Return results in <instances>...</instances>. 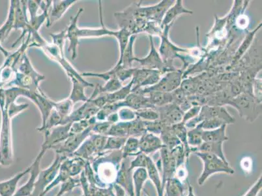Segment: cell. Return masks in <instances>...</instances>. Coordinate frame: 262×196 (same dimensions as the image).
<instances>
[{
  "label": "cell",
  "instance_id": "obj_23",
  "mask_svg": "<svg viewBox=\"0 0 262 196\" xmlns=\"http://www.w3.org/2000/svg\"><path fill=\"white\" fill-rule=\"evenodd\" d=\"M99 13L100 19H101V28H79V38H91V37H101L105 36H111L115 37L117 31L109 30L104 25L103 22V16H102V9L101 2L99 1Z\"/></svg>",
  "mask_w": 262,
  "mask_h": 196
},
{
  "label": "cell",
  "instance_id": "obj_28",
  "mask_svg": "<svg viewBox=\"0 0 262 196\" xmlns=\"http://www.w3.org/2000/svg\"><path fill=\"white\" fill-rule=\"evenodd\" d=\"M261 23H259L256 28L252 30L251 32H248L247 34L245 35L244 40L242 41V44H240L236 52H235L234 56H233L232 60V66H234L235 64H237L240 60L245 56V54H246L247 51H249L250 47L253 44L255 35H256L257 32L261 29Z\"/></svg>",
  "mask_w": 262,
  "mask_h": 196
},
{
  "label": "cell",
  "instance_id": "obj_41",
  "mask_svg": "<svg viewBox=\"0 0 262 196\" xmlns=\"http://www.w3.org/2000/svg\"><path fill=\"white\" fill-rule=\"evenodd\" d=\"M171 127H172L173 130L174 131V133L179 139V140H180V142L182 143V144L185 149L186 156H187V159H189L191 150H190V148L189 145H188L187 129L186 128L184 123H180L175 124V125L171 126Z\"/></svg>",
  "mask_w": 262,
  "mask_h": 196
},
{
  "label": "cell",
  "instance_id": "obj_11",
  "mask_svg": "<svg viewBox=\"0 0 262 196\" xmlns=\"http://www.w3.org/2000/svg\"><path fill=\"white\" fill-rule=\"evenodd\" d=\"M174 2L169 0H163L153 6H142L141 5L139 8L140 16L147 21H154L161 25L166 12Z\"/></svg>",
  "mask_w": 262,
  "mask_h": 196
},
{
  "label": "cell",
  "instance_id": "obj_6",
  "mask_svg": "<svg viewBox=\"0 0 262 196\" xmlns=\"http://www.w3.org/2000/svg\"><path fill=\"white\" fill-rule=\"evenodd\" d=\"M67 157L61 154H56L54 161L51 166L45 169H40L38 176L35 188L31 196H41L45 189L56 179L59 173L62 162Z\"/></svg>",
  "mask_w": 262,
  "mask_h": 196
},
{
  "label": "cell",
  "instance_id": "obj_31",
  "mask_svg": "<svg viewBox=\"0 0 262 196\" xmlns=\"http://www.w3.org/2000/svg\"><path fill=\"white\" fill-rule=\"evenodd\" d=\"M227 125H223L215 130H204L202 133L203 142L224 143L228 140L226 131Z\"/></svg>",
  "mask_w": 262,
  "mask_h": 196
},
{
  "label": "cell",
  "instance_id": "obj_24",
  "mask_svg": "<svg viewBox=\"0 0 262 196\" xmlns=\"http://www.w3.org/2000/svg\"><path fill=\"white\" fill-rule=\"evenodd\" d=\"M123 103L124 107H128L134 111L148 107L155 108L150 103L147 94L142 93L140 89L131 92Z\"/></svg>",
  "mask_w": 262,
  "mask_h": 196
},
{
  "label": "cell",
  "instance_id": "obj_2",
  "mask_svg": "<svg viewBox=\"0 0 262 196\" xmlns=\"http://www.w3.org/2000/svg\"><path fill=\"white\" fill-rule=\"evenodd\" d=\"M227 105L237 109L239 115L249 123H253L261 114V102L251 93H241L231 99Z\"/></svg>",
  "mask_w": 262,
  "mask_h": 196
},
{
  "label": "cell",
  "instance_id": "obj_30",
  "mask_svg": "<svg viewBox=\"0 0 262 196\" xmlns=\"http://www.w3.org/2000/svg\"><path fill=\"white\" fill-rule=\"evenodd\" d=\"M137 38V35H131L128 42L127 47L124 51L122 56L121 58H119L118 62L116 65L121 66L122 68L125 69L133 68V63L134 62L135 58L134 55V44Z\"/></svg>",
  "mask_w": 262,
  "mask_h": 196
},
{
  "label": "cell",
  "instance_id": "obj_38",
  "mask_svg": "<svg viewBox=\"0 0 262 196\" xmlns=\"http://www.w3.org/2000/svg\"><path fill=\"white\" fill-rule=\"evenodd\" d=\"M133 81L131 80L129 83L116 92L112 94H106L107 104L118 103L124 101L132 92Z\"/></svg>",
  "mask_w": 262,
  "mask_h": 196
},
{
  "label": "cell",
  "instance_id": "obj_60",
  "mask_svg": "<svg viewBox=\"0 0 262 196\" xmlns=\"http://www.w3.org/2000/svg\"><path fill=\"white\" fill-rule=\"evenodd\" d=\"M106 121L109 122V123L112 124L118 123V122L120 121V118H119L118 112L110 114L109 115L107 116Z\"/></svg>",
  "mask_w": 262,
  "mask_h": 196
},
{
  "label": "cell",
  "instance_id": "obj_42",
  "mask_svg": "<svg viewBox=\"0 0 262 196\" xmlns=\"http://www.w3.org/2000/svg\"><path fill=\"white\" fill-rule=\"evenodd\" d=\"M122 83L116 76H113L106 81L104 85H97L96 87L98 90L99 95L102 94H112L122 88Z\"/></svg>",
  "mask_w": 262,
  "mask_h": 196
},
{
  "label": "cell",
  "instance_id": "obj_20",
  "mask_svg": "<svg viewBox=\"0 0 262 196\" xmlns=\"http://www.w3.org/2000/svg\"><path fill=\"white\" fill-rule=\"evenodd\" d=\"M100 109L95 104L92 98H88L87 102L75 111H73L71 115L66 119L65 124L75 123V122L90 119L96 115Z\"/></svg>",
  "mask_w": 262,
  "mask_h": 196
},
{
  "label": "cell",
  "instance_id": "obj_51",
  "mask_svg": "<svg viewBox=\"0 0 262 196\" xmlns=\"http://www.w3.org/2000/svg\"><path fill=\"white\" fill-rule=\"evenodd\" d=\"M203 130H215L221 127L223 125H226L225 122L218 119H206L199 124Z\"/></svg>",
  "mask_w": 262,
  "mask_h": 196
},
{
  "label": "cell",
  "instance_id": "obj_32",
  "mask_svg": "<svg viewBox=\"0 0 262 196\" xmlns=\"http://www.w3.org/2000/svg\"><path fill=\"white\" fill-rule=\"evenodd\" d=\"M160 135L162 142L168 149L172 150L178 146L182 145L176 136L171 126L164 125Z\"/></svg>",
  "mask_w": 262,
  "mask_h": 196
},
{
  "label": "cell",
  "instance_id": "obj_5",
  "mask_svg": "<svg viewBox=\"0 0 262 196\" xmlns=\"http://www.w3.org/2000/svg\"><path fill=\"white\" fill-rule=\"evenodd\" d=\"M173 25L165 26L163 28V32L160 35L161 45L159 49V53L161 55L164 64L167 67L169 71H172L177 69L173 65V62L176 58H182L179 53H189V49H184L181 48L173 44L170 40L169 33H170V28Z\"/></svg>",
  "mask_w": 262,
  "mask_h": 196
},
{
  "label": "cell",
  "instance_id": "obj_26",
  "mask_svg": "<svg viewBox=\"0 0 262 196\" xmlns=\"http://www.w3.org/2000/svg\"><path fill=\"white\" fill-rule=\"evenodd\" d=\"M31 165L23 171L19 172L13 178L0 182V196H13L16 192L18 184L26 174H29Z\"/></svg>",
  "mask_w": 262,
  "mask_h": 196
},
{
  "label": "cell",
  "instance_id": "obj_56",
  "mask_svg": "<svg viewBox=\"0 0 262 196\" xmlns=\"http://www.w3.org/2000/svg\"><path fill=\"white\" fill-rule=\"evenodd\" d=\"M202 106H192L190 107V108L187 111H186L183 114V123H187V121L191 120V119L195 118L198 115H199L200 112H201V110Z\"/></svg>",
  "mask_w": 262,
  "mask_h": 196
},
{
  "label": "cell",
  "instance_id": "obj_40",
  "mask_svg": "<svg viewBox=\"0 0 262 196\" xmlns=\"http://www.w3.org/2000/svg\"><path fill=\"white\" fill-rule=\"evenodd\" d=\"M164 187H166V196H183L184 187L182 181L178 178L169 179Z\"/></svg>",
  "mask_w": 262,
  "mask_h": 196
},
{
  "label": "cell",
  "instance_id": "obj_63",
  "mask_svg": "<svg viewBox=\"0 0 262 196\" xmlns=\"http://www.w3.org/2000/svg\"><path fill=\"white\" fill-rule=\"evenodd\" d=\"M55 196H63V195H61V194H60V193H57V194H56V195H55ZM82 196H84V195H82Z\"/></svg>",
  "mask_w": 262,
  "mask_h": 196
},
{
  "label": "cell",
  "instance_id": "obj_46",
  "mask_svg": "<svg viewBox=\"0 0 262 196\" xmlns=\"http://www.w3.org/2000/svg\"><path fill=\"white\" fill-rule=\"evenodd\" d=\"M127 139L126 138L108 136L105 146H104V151H115V150L122 149Z\"/></svg>",
  "mask_w": 262,
  "mask_h": 196
},
{
  "label": "cell",
  "instance_id": "obj_43",
  "mask_svg": "<svg viewBox=\"0 0 262 196\" xmlns=\"http://www.w3.org/2000/svg\"><path fill=\"white\" fill-rule=\"evenodd\" d=\"M121 150H122L123 159L130 156H135L138 152H140L139 139L128 137Z\"/></svg>",
  "mask_w": 262,
  "mask_h": 196
},
{
  "label": "cell",
  "instance_id": "obj_12",
  "mask_svg": "<svg viewBox=\"0 0 262 196\" xmlns=\"http://www.w3.org/2000/svg\"><path fill=\"white\" fill-rule=\"evenodd\" d=\"M71 123L56 126L49 131H44V142L41 148L47 150L52 149L55 146L60 144L70 136Z\"/></svg>",
  "mask_w": 262,
  "mask_h": 196
},
{
  "label": "cell",
  "instance_id": "obj_36",
  "mask_svg": "<svg viewBox=\"0 0 262 196\" xmlns=\"http://www.w3.org/2000/svg\"><path fill=\"white\" fill-rule=\"evenodd\" d=\"M203 131L200 124L196 127L187 130V143L191 152H194L195 150L203 143L202 140Z\"/></svg>",
  "mask_w": 262,
  "mask_h": 196
},
{
  "label": "cell",
  "instance_id": "obj_10",
  "mask_svg": "<svg viewBox=\"0 0 262 196\" xmlns=\"http://www.w3.org/2000/svg\"><path fill=\"white\" fill-rule=\"evenodd\" d=\"M27 1H18L15 0V13H14L13 29L22 30V34L14 42L12 48H14L25 39L26 35L28 34L30 29V21L27 16Z\"/></svg>",
  "mask_w": 262,
  "mask_h": 196
},
{
  "label": "cell",
  "instance_id": "obj_1",
  "mask_svg": "<svg viewBox=\"0 0 262 196\" xmlns=\"http://www.w3.org/2000/svg\"><path fill=\"white\" fill-rule=\"evenodd\" d=\"M31 35V42L29 45L30 47H37L42 49L45 54L47 55L52 61L56 62L61 68L63 69L64 71L68 75V77L74 76L81 82L90 84L85 81L79 73L76 70L75 68L72 66V64L66 59L65 54H64V49L57 46V45L47 42L43 37L40 35L39 32H34L30 33Z\"/></svg>",
  "mask_w": 262,
  "mask_h": 196
},
{
  "label": "cell",
  "instance_id": "obj_44",
  "mask_svg": "<svg viewBox=\"0 0 262 196\" xmlns=\"http://www.w3.org/2000/svg\"><path fill=\"white\" fill-rule=\"evenodd\" d=\"M146 132L144 121L138 118L129 121V124H128V137L140 138Z\"/></svg>",
  "mask_w": 262,
  "mask_h": 196
},
{
  "label": "cell",
  "instance_id": "obj_37",
  "mask_svg": "<svg viewBox=\"0 0 262 196\" xmlns=\"http://www.w3.org/2000/svg\"><path fill=\"white\" fill-rule=\"evenodd\" d=\"M148 175L145 168L136 169L133 173V186H134L135 196H141L142 190L146 183Z\"/></svg>",
  "mask_w": 262,
  "mask_h": 196
},
{
  "label": "cell",
  "instance_id": "obj_52",
  "mask_svg": "<svg viewBox=\"0 0 262 196\" xmlns=\"http://www.w3.org/2000/svg\"><path fill=\"white\" fill-rule=\"evenodd\" d=\"M145 126L147 132L154 133L155 135H160L164 125L162 122L159 120L154 121H144Z\"/></svg>",
  "mask_w": 262,
  "mask_h": 196
},
{
  "label": "cell",
  "instance_id": "obj_19",
  "mask_svg": "<svg viewBox=\"0 0 262 196\" xmlns=\"http://www.w3.org/2000/svg\"><path fill=\"white\" fill-rule=\"evenodd\" d=\"M161 168H163V187L164 188L166 182L169 179L174 178L176 171H177V165H176V160L173 156L172 152L168 148L164 147L160 150Z\"/></svg>",
  "mask_w": 262,
  "mask_h": 196
},
{
  "label": "cell",
  "instance_id": "obj_13",
  "mask_svg": "<svg viewBox=\"0 0 262 196\" xmlns=\"http://www.w3.org/2000/svg\"><path fill=\"white\" fill-rule=\"evenodd\" d=\"M28 99L30 100L37 106L41 114L42 125L37 129L38 131H41L45 127L50 114L54 109L55 102L49 99L41 89L37 90L36 92H31Z\"/></svg>",
  "mask_w": 262,
  "mask_h": 196
},
{
  "label": "cell",
  "instance_id": "obj_3",
  "mask_svg": "<svg viewBox=\"0 0 262 196\" xmlns=\"http://www.w3.org/2000/svg\"><path fill=\"white\" fill-rule=\"evenodd\" d=\"M1 130H0V166H10L13 160L12 147L11 121L6 109L2 110Z\"/></svg>",
  "mask_w": 262,
  "mask_h": 196
},
{
  "label": "cell",
  "instance_id": "obj_27",
  "mask_svg": "<svg viewBox=\"0 0 262 196\" xmlns=\"http://www.w3.org/2000/svg\"><path fill=\"white\" fill-rule=\"evenodd\" d=\"M72 83V90L69 97V99L71 100L74 105L77 104L79 102L85 103L88 100V97L85 94V89L87 87H94L95 85L94 84H85L81 82L79 80H77V78L74 77V76H71L70 77Z\"/></svg>",
  "mask_w": 262,
  "mask_h": 196
},
{
  "label": "cell",
  "instance_id": "obj_54",
  "mask_svg": "<svg viewBox=\"0 0 262 196\" xmlns=\"http://www.w3.org/2000/svg\"><path fill=\"white\" fill-rule=\"evenodd\" d=\"M29 107L28 104H20L18 105L15 103H13L10 105H9L8 107H5L4 109H6L7 112L9 117L11 119H13L18 114H20L21 112L25 111L28 107Z\"/></svg>",
  "mask_w": 262,
  "mask_h": 196
},
{
  "label": "cell",
  "instance_id": "obj_49",
  "mask_svg": "<svg viewBox=\"0 0 262 196\" xmlns=\"http://www.w3.org/2000/svg\"><path fill=\"white\" fill-rule=\"evenodd\" d=\"M135 159L130 162L129 169L133 171L135 169L145 168L146 169L148 155L144 154L141 152H138L135 155Z\"/></svg>",
  "mask_w": 262,
  "mask_h": 196
},
{
  "label": "cell",
  "instance_id": "obj_16",
  "mask_svg": "<svg viewBox=\"0 0 262 196\" xmlns=\"http://www.w3.org/2000/svg\"><path fill=\"white\" fill-rule=\"evenodd\" d=\"M84 11V9L80 8L77 11L75 16L71 18L70 24L66 30V39L70 42L68 48L69 52H71V58L75 61L77 57V49L79 45V27L78 26V21L81 14Z\"/></svg>",
  "mask_w": 262,
  "mask_h": 196
},
{
  "label": "cell",
  "instance_id": "obj_17",
  "mask_svg": "<svg viewBox=\"0 0 262 196\" xmlns=\"http://www.w3.org/2000/svg\"><path fill=\"white\" fill-rule=\"evenodd\" d=\"M156 109L159 114V120L165 125L173 126L182 123L184 113L178 105L171 103Z\"/></svg>",
  "mask_w": 262,
  "mask_h": 196
},
{
  "label": "cell",
  "instance_id": "obj_34",
  "mask_svg": "<svg viewBox=\"0 0 262 196\" xmlns=\"http://www.w3.org/2000/svg\"><path fill=\"white\" fill-rule=\"evenodd\" d=\"M6 22L0 27V44L8 38L9 33L13 29L14 13H15V0H11Z\"/></svg>",
  "mask_w": 262,
  "mask_h": 196
},
{
  "label": "cell",
  "instance_id": "obj_48",
  "mask_svg": "<svg viewBox=\"0 0 262 196\" xmlns=\"http://www.w3.org/2000/svg\"><path fill=\"white\" fill-rule=\"evenodd\" d=\"M132 35L128 30L125 29H120L117 30L116 39L118 41L119 49H120V58L122 56L124 51L127 47L129 42L130 37Z\"/></svg>",
  "mask_w": 262,
  "mask_h": 196
},
{
  "label": "cell",
  "instance_id": "obj_45",
  "mask_svg": "<svg viewBox=\"0 0 262 196\" xmlns=\"http://www.w3.org/2000/svg\"><path fill=\"white\" fill-rule=\"evenodd\" d=\"M128 124L129 121H119L118 123L113 124L107 136L128 138Z\"/></svg>",
  "mask_w": 262,
  "mask_h": 196
},
{
  "label": "cell",
  "instance_id": "obj_62",
  "mask_svg": "<svg viewBox=\"0 0 262 196\" xmlns=\"http://www.w3.org/2000/svg\"><path fill=\"white\" fill-rule=\"evenodd\" d=\"M0 52H2V54H4V56L5 57H8L10 53H9V52L7 51L6 49H4L3 47L2 46L1 44H0Z\"/></svg>",
  "mask_w": 262,
  "mask_h": 196
},
{
  "label": "cell",
  "instance_id": "obj_14",
  "mask_svg": "<svg viewBox=\"0 0 262 196\" xmlns=\"http://www.w3.org/2000/svg\"><path fill=\"white\" fill-rule=\"evenodd\" d=\"M47 150L42 149L37 155L36 159L31 165V170L30 171V178L28 179L27 183L21 186L18 190H16L15 195L13 196H31L32 194L33 190L35 188V183H36L38 176L40 171V165L42 157L44 156Z\"/></svg>",
  "mask_w": 262,
  "mask_h": 196
},
{
  "label": "cell",
  "instance_id": "obj_35",
  "mask_svg": "<svg viewBox=\"0 0 262 196\" xmlns=\"http://www.w3.org/2000/svg\"><path fill=\"white\" fill-rule=\"evenodd\" d=\"M146 94L155 108L173 103L171 92H150Z\"/></svg>",
  "mask_w": 262,
  "mask_h": 196
},
{
  "label": "cell",
  "instance_id": "obj_18",
  "mask_svg": "<svg viewBox=\"0 0 262 196\" xmlns=\"http://www.w3.org/2000/svg\"><path fill=\"white\" fill-rule=\"evenodd\" d=\"M130 163L129 157L122 160L114 184L123 188L128 195L135 196L133 171L129 169Z\"/></svg>",
  "mask_w": 262,
  "mask_h": 196
},
{
  "label": "cell",
  "instance_id": "obj_29",
  "mask_svg": "<svg viewBox=\"0 0 262 196\" xmlns=\"http://www.w3.org/2000/svg\"><path fill=\"white\" fill-rule=\"evenodd\" d=\"M146 169L148 178L156 186L157 195L158 196H164L163 183H162L159 169L157 168V165L155 163L154 160L150 156H148V159H147Z\"/></svg>",
  "mask_w": 262,
  "mask_h": 196
},
{
  "label": "cell",
  "instance_id": "obj_8",
  "mask_svg": "<svg viewBox=\"0 0 262 196\" xmlns=\"http://www.w3.org/2000/svg\"><path fill=\"white\" fill-rule=\"evenodd\" d=\"M93 126L86 129L82 132L70 135L65 142L55 146L52 149H54L56 154L62 155L67 158L72 156V155L78 150L81 145L89 137L92 133Z\"/></svg>",
  "mask_w": 262,
  "mask_h": 196
},
{
  "label": "cell",
  "instance_id": "obj_39",
  "mask_svg": "<svg viewBox=\"0 0 262 196\" xmlns=\"http://www.w3.org/2000/svg\"><path fill=\"white\" fill-rule=\"evenodd\" d=\"M73 103L69 98L61 100L58 102H55L54 109L63 119V125H65V121L73 113L74 110Z\"/></svg>",
  "mask_w": 262,
  "mask_h": 196
},
{
  "label": "cell",
  "instance_id": "obj_4",
  "mask_svg": "<svg viewBox=\"0 0 262 196\" xmlns=\"http://www.w3.org/2000/svg\"><path fill=\"white\" fill-rule=\"evenodd\" d=\"M195 154L201 159L204 164L203 171L198 179V183L202 186L212 174L217 173H225L232 174L234 170L230 166L229 163H226L215 155L211 153L196 152Z\"/></svg>",
  "mask_w": 262,
  "mask_h": 196
},
{
  "label": "cell",
  "instance_id": "obj_22",
  "mask_svg": "<svg viewBox=\"0 0 262 196\" xmlns=\"http://www.w3.org/2000/svg\"><path fill=\"white\" fill-rule=\"evenodd\" d=\"M165 147L161 138L154 133L146 132L139 139L140 152L146 155L152 154Z\"/></svg>",
  "mask_w": 262,
  "mask_h": 196
},
{
  "label": "cell",
  "instance_id": "obj_21",
  "mask_svg": "<svg viewBox=\"0 0 262 196\" xmlns=\"http://www.w3.org/2000/svg\"><path fill=\"white\" fill-rule=\"evenodd\" d=\"M78 0H63V1H52V7L47 20V28L51 27L57 21L60 20L68 9Z\"/></svg>",
  "mask_w": 262,
  "mask_h": 196
},
{
  "label": "cell",
  "instance_id": "obj_25",
  "mask_svg": "<svg viewBox=\"0 0 262 196\" xmlns=\"http://www.w3.org/2000/svg\"><path fill=\"white\" fill-rule=\"evenodd\" d=\"M193 11L185 8L183 6V2L182 0H177L174 2V4L168 9L166 12L165 15H164L163 21L161 23V28L163 29L166 26L173 25L175 23L176 19L179 16L185 15H193Z\"/></svg>",
  "mask_w": 262,
  "mask_h": 196
},
{
  "label": "cell",
  "instance_id": "obj_57",
  "mask_svg": "<svg viewBox=\"0 0 262 196\" xmlns=\"http://www.w3.org/2000/svg\"><path fill=\"white\" fill-rule=\"evenodd\" d=\"M52 39V44L57 46L64 49L66 41V30L61 31L56 33H51L50 34Z\"/></svg>",
  "mask_w": 262,
  "mask_h": 196
},
{
  "label": "cell",
  "instance_id": "obj_58",
  "mask_svg": "<svg viewBox=\"0 0 262 196\" xmlns=\"http://www.w3.org/2000/svg\"><path fill=\"white\" fill-rule=\"evenodd\" d=\"M26 5H27V9L30 13V20L37 16L38 15L37 12L40 8L39 0H37V1L36 0L35 1L30 0V1H27Z\"/></svg>",
  "mask_w": 262,
  "mask_h": 196
},
{
  "label": "cell",
  "instance_id": "obj_59",
  "mask_svg": "<svg viewBox=\"0 0 262 196\" xmlns=\"http://www.w3.org/2000/svg\"><path fill=\"white\" fill-rule=\"evenodd\" d=\"M252 92L255 98L261 102V80L255 79L252 85Z\"/></svg>",
  "mask_w": 262,
  "mask_h": 196
},
{
  "label": "cell",
  "instance_id": "obj_33",
  "mask_svg": "<svg viewBox=\"0 0 262 196\" xmlns=\"http://www.w3.org/2000/svg\"><path fill=\"white\" fill-rule=\"evenodd\" d=\"M207 152L220 158L226 163H228L223 151V143L203 142L194 152Z\"/></svg>",
  "mask_w": 262,
  "mask_h": 196
},
{
  "label": "cell",
  "instance_id": "obj_47",
  "mask_svg": "<svg viewBox=\"0 0 262 196\" xmlns=\"http://www.w3.org/2000/svg\"><path fill=\"white\" fill-rule=\"evenodd\" d=\"M137 118L143 121H154L159 120V114L156 108H144L135 111Z\"/></svg>",
  "mask_w": 262,
  "mask_h": 196
},
{
  "label": "cell",
  "instance_id": "obj_50",
  "mask_svg": "<svg viewBox=\"0 0 262 196\" xmlns=\"http://www.w3.org/2000/svg\"><path fill=\"white\" fill-rule=\"evenodd\" d=\"M116 70V76L121 81V83L128 80V79H132L133 75H134L136 68H133L130 69H125L122 68L121 66L116 65L114 67Z\"/></svg>",
  "mask_w": 262,
  "mask_h": 196
},
{
  "label": "cell",
  "instance_id": "obj_9",
  "mask_svg": "<svg viewBox=\"0 0 262 196\" xmlns=\"http://www.w3.org/2000/svg\"><path fill=\"white\" fill-rule=\"evenodd\" d=\"M149 40V52L148 54L144 58H139L135 57L134 62H137L142 66V68L154 69L161 71L163 75L170 72L167 67L164 64L161 55L157 51L156 45L154 44L153 37L148 35Z\"/></svg>",
  "mask_w": 262,
  "mask_h": 196
},
{
  "label": "cell",
  "instance_id": "obj_55",
  "mask_svg": "<svg viewBox=\"0 0 262 196\" xmlns=\"http://www.w3.org/2000/svg\"><path fill=\"white\" fill-rule=\"evenodd\" d=\"M120 121H130L137 118L135 111L127 107H121L118 111Z\"/></svg>",
  "mask_w": 262,
  "mask_h": 196
},
{
  "label": "cell",
  "instance_id": "obj_15",
  "mask_svg": "<svg viewBox=\"0 0 262 196\" xmlns=\"http://www.w3.org/2000/svg\"><path fill=\"white\" fill-rule=\"evenodd\" d=\"M200 121L209 119H218L225 122L226 125L235 123V120L232 114L228 113L225 106H209L203 105L199 114Z\"/></svg>",
  "mask_w": 262,
  "mask_h": 196
},
{
  "label": "cell",
  "instance_id": "obj_53",
  "mask_svg": "<svg viewBox=\"0 0 262 196\" xmlns=\"http://www.w3.org/2000/svg\"><path fill=\"white\" fill-rule=\"evenodd\" d=\"M112 125H113V124L106 121L97 122V123L94 124V126H93L92 133L107 136Z\"/></svg>",
  "mask_w": 262,
  "mask_h": 196
},
{
  "label": "cell",
  "instance_id": "obj_61",
  "mask_svg": "<svg viewBox=\"0 0 262 196\" xmlns=\"http://www.w3.org/2000/svg\"><path fill=\"white\" fill-rule=\"evenodd\" d=\"M114 190H115L116 196H125V191L120 186L114 184Z\"/></svg>",
  "mask_w": 262,
  "mask_h": 196
},
{
  "label": "cell",
  "instance_id": "obj_7",
  "mask_svg": "<svg viewBox=\"0 0 262 196\" xmlns=\"http://www.w3.org/2000/svg\"><path fill=\"white\" fill-rule=\"evenodd\" d=\"M183 80V69H176L164 74L156 85L140 90L144 94L150 92H171L180 87Z\"/></svg>",
  "mask_w": 262,
  "mask_h": 196
}]
</instances>
